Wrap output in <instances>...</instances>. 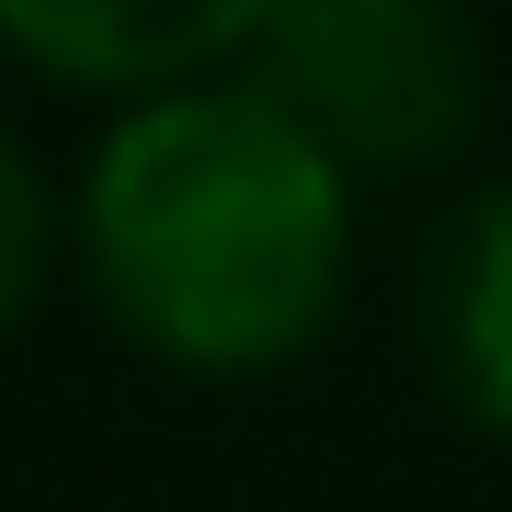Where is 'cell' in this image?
Instances as JSON below:
<instances>
[{
  "label": "cell",
  "instance_id": "3957f363",
  "mask_svg": "<svg viewBox=\"0 0 512 512\" xmlns=\"http://www.w3.org/2000/svg\"><path fill=\"white\" fill-rule=\"evenodd\" d=\"M274 0H0V57L35 69L46 92L137 103L171 80L239 69Z\"/></svg>",
  "mask_w": 512,
  "mask_h": 512
},
{
  "label": "cell",
  "instance_id": "6da1fadb",
  "mask_svg": "<svg viewBox=\"0 0 512 512\" xmlns=\"http://www.w3.org/2000/svg\"><path fill=\"white\" fill-rule=\"evenodd\" d=\"M365 171H342L251 69L103 103L69 171V274L160 376L262 387L353 296Z\"/></svg>",
  "mask_w": 512,
  "mask_h": 512
},
{
  "label": "cell",
  "instance_id": "7a4b0ae2",
  "mask_svg": "<svg viewBox=\"0 0 512 512\" xmlns=\"http://www.w3.org/2000/svg\"><path fill=\"white\" fill-rule=\"evenodd\" d=\"M239 69L365 183L467 160L490 114V35L467 0H274Z\"/></svg>",
  "mask_w": 512,
  "mask_h": 512
},
{
  "label": "cell",
  "instance_id": "5b68a950",
  "mask_svg": "<svg viewBox=\"0 0 512 512\" xmlns=\"http://www.w3.org/2000/svg\"><path fill=\"white\" fill-rule=\"evenodd\" d=\"M57 274H69V183H46V160L0 126V342L46 308Z\"/></svg>",
  "mask_w": 512,
  "mask_h": 512
},
{
  "label": "cell",
  "instance_id": "277c9868",
  "mask_svg": "<svg viewBox=\"0 0 512 512\" xmlns=\"http://www.w3.org/2000/svg\"><path fill=\"white\" fill-rule=\"evenodd\" d=\"M421 353L444 410L512 444V183H478L421 251Z\"/></svg>",
  "mask_w": 512,
  "mask_h": 512
}]
</instances>
